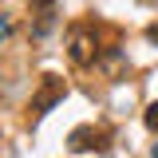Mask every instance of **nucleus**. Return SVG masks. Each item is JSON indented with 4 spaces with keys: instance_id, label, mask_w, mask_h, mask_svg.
I'll use <instances>...</instances> for the list:
<instances>
[{
    "instance_id": "1",
    "label": "nucleus",
    "mask_w": 158,
    "mask_h": 158,
    "mask_svg": "<svg viewBox=\"0 0 158 158\" xmlns=\"http://www.w3.org/2000/svg\"><path fill=\"white\" fill-rule=\"evenodd\" d=\"M59 99H63V79L48 75V79H44V87L36 91V99H32V111H36V115H48Z\"/></svg>"
},
{
    "instance_id": "2",
    "label": "nucleus",
    "mask_w": 158,
    "mask_h": 158,
    "mask_svg": "<svg viewBox=\"0 0 158 158\" xmlns=\"http://www.w3.org/2000/svg\"><path fill=\"white\" fill-rule=\"evenodd\" d=\"M32 8H36V16H40V24H36V32L44 36L52 24H56V0H32Z\"/></svg>"
},
{
    "instance_id": "3",
    "label": "nucleus",
    "mask_w": 158,
    "mask_h": 158,
    "mask_svg": "<svg viewBox=\"0 0 158 158\" xmlns=\"http://www.w3.org/2000/svg\"><path fill=\"white\" fill-rule=\"evenodd\" d=\"M71 59H75V63H91V59H95V48H91L87 36H75V40H71Z\"/></svg>"
},
{
    "instance_id": "4",
    "label": "nucleus",
    "mask_w": 158,
    "mask_h": 158,
    "mask_svg": "<svg viewBox=\"0 0 158 158\" xmlns=\"http://www.w3.org/2000/svg\"><path fill=\"white\" fill-rule=\"evenodd\" d=\"M87 146H91V127H79L71 135V150H87Z\"/></svg>"
},
{
    "instance_id": "5",
    "label": "nucleus",
    "mask_w": 158,
    "mask_h": 158,
    "mask_svg": "<svg viewBox=\"0 0 158 158\" xmlns=\"http://www.w3.org/2000/svg\"><path fill=\"white\" fill-rule=\"evenodd\" d=\"M146 127H150V131H158V103H150V107H146Z\"/></svg>"
},
{
    "instance_id": "6",
    "label": "nucleus",
    "mask_w": 158,
    "mask_h": 158,
    "mask_svg": "<svg viewBox=\"0 0 158 158\" xmlns=\"http://www.w3.org/2000/svg\"><path fill=\"white\" fill-rule=\"evenodd\" d=\"M8 40V16H0V44Z\"/></svg>"
},
{
    "instance_id": "7",
    "label": "nucleus",
    "mask_w": 158,
    "mask_h": 158,
    "mask_svg": "<svg viewBox=\"0 0 158 158\" xmlns=\"http://www.w3.org/2000/svg\"><path fill=\"white\" fill-rule=\"evenodd\" d=\"M150 158H158V142H154V150H150Z\"/></svg>"
}]
</instances>
